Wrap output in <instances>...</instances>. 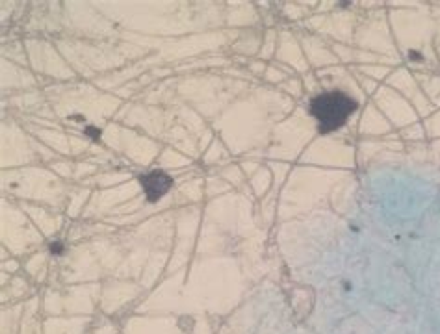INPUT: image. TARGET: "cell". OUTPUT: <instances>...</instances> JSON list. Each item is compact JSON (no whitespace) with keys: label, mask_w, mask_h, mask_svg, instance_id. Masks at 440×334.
Listing matches in <instances>:
<instances>
[{"label":"cell","mask_w":440,"mask_h":334,"mask_svg":"<svg viewBox=\"0 0 440 334\" xmlns=\"http://www.w3.org/2000/svg\"><path fill=\"white\" fill-rule=\"evenodd\" d=\"M357 110V102L344 91H325L310 102V114L318 121L321 132L338 130Z\"/></svg>","instance_id":"obj_1"},{"label":"cell","mask_w":440,"mask_h":334,"mask_svg":"<svg viewBox=\"0 0 440 334\" xmlns=\"http://www.w3.org/2000/svg\"><path fill=\"white\" fill-rule=\"evenodd\" d=\"M139 184L143 188L147 201L157 202L173 188V178L164 171H149L143 177H139Z\"/></svg>","instance_id":"obj_2"}]
</instances>
